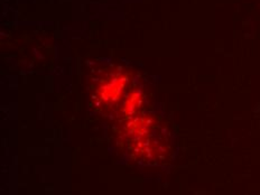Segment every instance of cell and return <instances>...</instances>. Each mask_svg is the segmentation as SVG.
I'll return each instance as SVG.
<instances>
[{"mask_svg":"<svg viewBox=\"0 0 260 195\" xmlns=\"http://www.w3.org/2000/svg\"><path fill=\"white\" fill-rule=\"evenodd\" d=\"M124 83H126V80L122 77L109 80V82L102 84L99 88V91L101 92L100 98L107 102L115 101L116 99H118L119 94H120V92L124 88Z\"/></svg>","mask_w":260,"mask_h":195,"instance_id":"1","label":"cell"}]
</instances>
